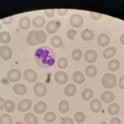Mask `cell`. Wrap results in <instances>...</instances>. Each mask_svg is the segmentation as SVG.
<instances>
[{
  "label": "cell",
  "mask_w": 124,
  "mask_h": 124,
  "mask_svg": "<svg viewBox=\"0 0 124 124\" xmlns=\"http://www.w3.org/2000/svg\"><path fill=\"white\" fill-rule=\"evenodd\" d=\"M34 59L40 67L50 68L55 63V53L49 47L41 46L35 51Z\"/></svg>",
  "instance_id": "6da1fadb"
},
{
  "label": "cell",
  "mask_w": 124,
  "mask_h": 124,
  "mask_svg": "<svg viewBox=\"0 0 124 124\" xmlns=\"http://www.w3.org/2000/svg\"><path fill=\"white\" fill-rule=\"evenodd\" d=\"M67 12H68V10L67 9H58L57 10L58 14L59 15V16H61V17L65 16V15L67 13Z\"/></svg>",
  "instance_id": "b9f144b4"
},
{
  "label": "cell",
  "mask_w": 124,
  "mask_h": 124,
  "mask_svg": "<svg viewBox=\"0 0 124 124\" xmlns=\"http://www.w3.org/2000/svg\"><path fill=\"white\" fill-rule=\"evenodd\" d=\"M50 42L53 47L56 48H61L63 45V40L58 36H53L50 39Z\"/></svg>",
  "instance_id": "83f0119b"
},
{
  "label": "cell",
  "mask_w": 124,
  "mask_h": 124,
  "mask_svg": "<svg viewBox=\"0 0 124 124\" xmlns=\"http://www.w3.org/2000/svg\"><path fill=\"white\" fill-rule=\"evenodd\" d=\"M30 25H31L30 19L27 17H23L22 18H21L19 19V25L20 28H22V30L28 29L30 27Z\"/></svg>",
  "instance_id": "44dd1931"
},
{
  "label": "cell",
  "mask_w": 124,
  "mask_h": 124,
  "mask_svg": "<svg viewBox=\"0 0 124 124\" xmlns=\"http://www.w3.org/2000/svg\"><path fill=\"white\" fill-rule=\"evenodd\" d=\"M33 105V102L30 99H24L21 100L17 105V109L20 112H26L29 111Z\"/></svg>",
  "instance_id": "8992f818"
},
{
  "label": "cell",
  "mask_w": 124,
  "mask_h": 124,
  "mask_svg": "<svg viewBox=\"0 0 124 124\" xmlns=\"http://www.w3.org/2000/svg\"><path fill=\"white\" fill-rule=\"evenodd\" d=\"M7 78L12 83H16L22 78V74L19 69H11L7 74Z\"/></svg>",
  "instance_id": "5b68a950"
},
{
  "label": "cell",
  "mask_w": 124,
  "mask_h": 124,
  "mask_svg": "<svg viewBox=\"0 0 124 124\" xmlns=\"http://www.w3.org/2000/svg\"><path fill=\"white\" fill-rule=\"evenodd\" d=\"M46 108H47V105H46V103L44 101H39L35 104L33 107V110L36 113L39 114H44L46 111Z\"/></svg>",
  "instance_id": "4fadbf2b"
},
{
  "label": "cell",
  "mask_w": 124,
  "mask_h": 124,
  "mask_svg": "<svg viewBox=\"0 0 124 124\" xmlns=\"http://www.w3.org/2000/svg\"><path fill=\"white\" fill-rule=\"evenodd\" d=\"M84 59L86 62H87L89 63H95L98 59V53L93 49L88 50L87 51H86L84 54Z\"/></svg>",
  "instance_id": "7c38bea8"
},
{
  "label": "cell",
  "mask_w": 124,
  "mask_h": 124,
  "mask_svg": "<svg viewBox=\"0 0 124 124\" xmlns=\"http://www.w3.org/2000/svg\"><path fill=\"white\" fill-rule=\"evenodd\" d=\"M120 105L117 103H112L108 107V113L110 115H116L119 113L120 112Z\"/></svg>",
  "instance_id": "484cf974"
},
{
  "label": "cell",
  "mask_w": 124,
  "mask_h": 124,
  "mask_svg": "<svg viewBox=\"0 0 124 124\" xmlns=\"http://www.w3.org/2000/svg\"><path fill=\"white\" fill-rule=\"evenodd\" d=\"M46 40V34L44 30H33L27 37V43L30 46H36L44 43Z\"/></svg>",
  "instance_id": "7a4b0ae2"
},
{
  "label": "cell",
  "mask_w": 124,
  "mask_h": 124,
  "mask_svg": "<svg viewBox=\"0 0 124 124\" xmlns=\"http://www.w3.org/2000/svg\"><path fill=\"white\" fill-rule=\"evenodd\" d=\"M60 27V22L58 21L52 20L49 22L46 25V31L49 34H55Z\"/></svg>",
  "instance_id": "8fae6325"
},
{
  "label": "cell",
  "mask_w": 124,
  "mask_h": 124,
  "mask_svg": "<svg viewBox=\"0 0 124 124\" xmlns=\"http://www.w3.org/2000/svg\"><path fill=\"white\" fill-rule=\"evenodd\" d=\"M76 34H77V31L75 29H69L67 31V37L70 39H74Z\"/></svg>",
  "instance_id": "74e56055"
},
{
  "label": "cell",
  "mask_w": 124,
  "mask_h": 124,
  "mask_svg": "<svg viewBox=\"0 0 124 124\" xmlns=\"http://www.w3.org/2000/svg\"><path fill=\"white\" fill-rule=\"evenodd\" d=\"M98 44L101 47H106L110 42V38L106 34H101L98 36L97 39Z\"/></svg>",
  "instance_id": "2e32d148"
},
{
  "label": "cell",
  "mask_w": 124,
  "mask_h": 124,
  "mask_svg": "<svg viewBox=\"0 0 124 124\" xmlns=\"http://www.w3.org/2000/svg\"><path fill=\"white\" fill-rule=\"evenodd\" d=\"M117 53V49L115 47H108L104 50L103 53V56L105 59L112 58Z\"/></svg>",
  "instance_id": "603a6c76"
},
{
  "label": "cell",
  "mask_w": 124,
  "mask_h": 124,
  "mask_svg": "<svg viewBox=\"0 0 124 124\" xmlns=\"http://www.w3.org/2000/svg\"><path fill=\"white\" fill-rule=\"evenodd\" d=\"M13 120L10 114H3L0 117V123L1 124H12Z\"/></svg>",
  "instance_id": "836d02e7"
},
{
  "label": "cell",
  "mask_w": 124,
  "mask_h": 124,
  "mask_svg": "<svg viewBox=\"0 0 124 124\" xmlns=\"http://www.w3.org/2000/svg\"><path fill=\"white\" fill-rule=\"evenodd\" d=\"M81 38L85 41H90L94 38V32L90 29H85L81 33Z\"/></svg>",
  "instance_id": "cb8c5ba5"
},
{
  "label": "cell",
  "mask_w": 124,
  "mask_h": 124,
  "mask_svg": "<svg viewBox=\"0 0 124 124\" xmlns=\"http://www.w3.org/2000/svg\"><path fill=\"white\" fill-rule=\"evenodd\" d=\"M70 23L71 26L75 28L81 27L84 24V18L81 15L78 13H74L70 18Z\"/></svg>",
  "instance_id": "277c9868"
},
{
  "label": "cell",
  "mask_w": 124,
  "mask_h": 124,
  "mask_svg": "<svg viewBox=\"0 0 124 124\" xmlns=\"http://www.w3.org/2000/svg\"><path fill=\"white\" fill-rule=\"evenodd\" d=\"M13 91L15 93L16 95H24L27 91V88L25 85L24 84H16L14 85V86L13 87Z\"/></svg>",
  "instance_id": "9a60e30c"
},
{
  "label": "cell",
  "mask_w": 124,
  "mask_h": 124,
  "mask_svg": "<svg viewBox=\"0 0 124 124\" xmlns=\"http://www.w3.org/2000/svg\"><path fill=\"white\" fill-rule=\"evenodd\" d=\"M24 120L26 124H38L39 120L33 113H27L24 117Z\"/></svg>",
  "instance_id": "ac0fdd59"
},
{
  "label": "cell",
  "mask_w": 124,
  "mask_h": 124,
  "mask_svg": "<svg viewBox=\"0 0 124 124\" xmlns=\"http://www.w3.org/2000/svg\"><path fill=\"white\" fill-rule=\"evenodd\" d=\"M107 67H108V69L110 71H112V72L116 71L120 68V62L116 59H112L108 63Z\"/></svg>",
  "instance_id": "7402d4cb"
},
{
  "label": "cell",
  "mask_w": 124,
  "mask_h": 124,
  "mask_svg": "<svg viewBox=\"0 0 124 124\" xmlns=\"http://www.w3.org/2000/svg\"><path fill=\"white\" fill-rule=\"evenodd\" d=\"M5 100L2 97H0V111L5 108Z\"/></svg>",
  "instance_id": "bcb514c9"
},
{
  "label": "cell",
  "mask_w": 124,
  "mask_h": 124,
  "mask_svg": "<svg viewBox=\"0 0 124 124\" xmlns=\"http://www.w3.org/2000/svg\"><path fill=\"white\" fill-rule=\"evenodd\" d=\"M46 86L42 83H37L33 86V91L35 95L39 97H42L46 94Z\"/></svg>",
  "instance_id": "52a82bcc"
},
{
  "label": "cell",
  "mask_w": 124,
  "mask_h": 124,
  "mask_svg": "<svg viewBox=\"0 0 124 124\" xmlns=\"http://www.w3.org/2000/svg\"><path fill=\"white\" fill-rule=\"evenodd\" d=\"M93 95H94V93H93V91L89 88H85L82 93H81V98L85 100V101H89L92 99V97H93Z\"/></svg>",
  "instance_id": "d4e9b609"
},
{
  "label": "cell",
  "mask_w": 124,
  "mask_h": 124,
  "mask_svg": "<svg viewBox=\"0 0 124 124\" xmlns=\"http://www.w3.org/2000/svg\"><path fill=\"white\" fill-rule=\"evenodd\" d=\"M77 88L74 84H68L64 88V95L67 97H72L75 95Z\"/></svg>",
  "instance_id": "ffe728a7"
},
{
  "label": "cell",
  "mask_w": 124,
  "mask_h": 124,
  "mask_svg": "<svg viewBox=\"0 0 124 124\" xmlns=\"http://www.w3.org/2000/svg\"><path fill=\"white\" fill-rule=\"evenodd\" d=\"M74 119H75V120L77 123H82L84 122V120L86 119V116H85V114L83 112H78L74 115Z\"/></svg>",
  "instance_id": "d590c367"
},
{
  "label": "cell",
  "mask_w": 124,
  "mask_h": 124,
  "mask_svg": "<svg viewBox=\"0 0 124 124\" xmlns=\"http://www.w3.org/2000/svg\"><path fill=\"white\" fill-rule=\"evenodd\" d=\"M57 66L60 69H65L68 66V60L65 57H61L57 62Z\"/></svg>",
  "instance_id": "e575fe53"
},
{
  "label": "cell",
  "mask_w": 124,
  "mask_h": 124,
  "mask_svg": "<svg viewBox=\"0 0 124 124\" xmlns=\"http://www.w3.org/2000/svg\"><path fill=\"white\" fill-rule=\"evenodd\" d=\"M54 79L57 83L60 85H64L67 83L68 75L64 71H58L54 74Z\"/></svg>",
  "instance_id": "9c48e42d"
},
{
  "label": "cell",
  "mask_w": 124,
  "mask_h": 124,
  "mask_svg": "<svg viewBox=\"0 0 124 124\" xmlns=\"http://www.w3.org/2000/svg\"><path fill=\"white\" fill-rule=\"evenodd\" d=\"M58 110L61 113H67L70 110L69 103L65 100H62L61 101H60L58 104Z\"/></svg>",
  "instance_id": "f1b7e54d"
},
{
  "label": "cell",
  "mask_w": 124,
  "mask_h": 124,
  "mask_svg": "<svg viewBox=\"0 0 124 124\" xmlns=\"http://www.w3.org/2000/svg\"><path fill=\"white\" fill-rule=\"evenodd\" d=\"M61 124H74V120L70 117H64L62 119Z\"/></svg>",
  "instance_id": "60d3db41"
},
{
  "label": "cell",
  "mask_w": 124,
  "mask_h": 124,
  "mask_svg": "<svg viewBox=\"0 0 124 124\" xmlns=\"http://www.w3.org/2000/svg\"><path fill=\"white\" fill-rule=\"evenodd\" d=\"M101 99L102 101H103V103H112L115 99V95L113 92L110 91H106L101 95Z\"/></svg>",
  "instance_id": "e0dca14e"
},
{
  "label": "cell",
  "mask_w": 124,
  "mask_h": 124,
  "mask_svg": "<svg viewBox=\"0 0 124 124\" xmlns=\"http://www.w3.org/2000/svg\"><path fill=\"white\" fill-rule=\"evenodd\" d=\"M44 12L46 17L49 18H51L54 16V14L55 13V9H49V10H45Z\"/></svg>",
  "instance_id": "ab89813d"
},
{
  "label": "cell",
  "mask_w": 124,
  "mask_h": 124,
  "mask_svg": "<svg viewBox=\"0 0 124 124\" xmlns=\"http://www.w3.org/2000/svg\"><path fill=\"white\" fill-rule=\"evenodd\" d=\"M11 40V36L8 31H2L0 33V42L7 44Z\"/></svg>",
  "instance_id": "4dcf8cb0"
},
{
  "label": "cell",
  "mask_w": 124,
  "mask_h": 124,
  "mask_svg": "<svg viewBox=\"0 0 124 124\" xmlns=\"http://www.w3.org/2000/svg\"><path fill=\"white\" fill-rule=\"evenodd\" d=\"M2 25H1V23H0V30H1V29H2Z\"/></svg>",
  "instance_id": "f907efd6"
},
{
  "label": "cell",
  "mask_w": 124,
  "mask_h": 124,
  "mask_svg": "<svg viewBox=\"0 0 124 124\" xmlns=\"http://www.w3.org/2000/svg\"><path fill=\"white\" fill-rule=\"evenodd\" d=\"M44 120L46 122V123H53L55 122V120H56V114L54 112H47L46 114H44Z\"/></svg>",
  "instance_id": "d6a6232c"
},
{
  "label": "cell",
  "mask_w": 124,
  "mask_h": 124,
  "mask_svg": "<svg viewBox=\"0 0 124 124\" xmlns=\"http://www.w3.org/2000/svg\"><path fill=\"white\" fill-rule=\"evenodd\" d=\"M14 124H24L22 122H20V121H17V122H16Z\"/></svg>",
  "instance_id": "c3c4849f"
},
{
  "label": "cell",
  "mask_w": 124,
  "mask_h": 124,
  "mask_svg": "<svg viewBox=\"0 0 124 124\" xmlns=\"http://www.w3.org/2000/svg\"><path fill=\"white\" fill-rule=\"evenodd\" d=\"M72 80L77 84H81L85 81V76L81 71H75L72 74Z\"/></svg>",
  "instance_id": "d6986e66"
},
{
  "label": "cell",
  "mask_w": 124,
  "mask_h": 124,
  "mask_svg": "<svg viewBox=\"0 0 124 124\" xmlns=\"http://www.w3.org/2000/svg\"><path fill=\"white\" fill-rule=\"evenodd\" d=\"M89 15H90L91 18L95 21H98L102 17V14L98 13H94V12H89Z\"/></svg>",
  "instance_id": "f35d334b"
},
{
  "label": "cell",
  "mask_w": 124,
  "mask_h": 124,
  "mask_svg": "<svg viewBox=\"0 0 124 124\" xmlns=\"http://www.w3.org/2000/svg\"><path fill=\"white\" fill-rule=\"evenodd\" d=\"M13 51L12 49L7 45H3L0 47V57L4 60H9L12 58Z\"/></svg>",
  "instance_id": "ba28073f"
},
{
  "label": "cell",
  "mask_w": 124,
  "mask_h": 124,
  "mask_svg": "<svg viewBox=\"0 0 124 124\" xmlns=\"http://www.w3.org/2000/svg\"><path fill=\"white\" fill-rule=\"evenodd\" d=\"M0 64H1V61H0Z\"/></svg>",
  "instance_id": "816d5d0a"
},
{
  "label": "cell",
  "mask_w": 124,
  "mask_h": 124,
  "mask_svg": "<svg viewBox=\"0 0 124 124\" xmlns=\"http://www.w3.org/2000/svg\"><path fill=\"white\" fill-rule=\"evenodd\" d=\"M120 40L121 44L124 45V33L121 35V37H120Z\"/></svg>",
  "instance_id": "7dc6e473"
},
{
  "label": "cell",
  "mask_w": 124,
  "mask_h": 124,
  "mask_svg": "<svg viewBox=\"0 0 124 124\" xmlns=\"http://www.w3.org/2000/svg\"><path fill=\"white\" fill-rule=\"evenodd\" d=\"M101 84L105 88H113L116 86L117 84V77L113 74L107 73L103 76L101 79Z\"/></svg>",
  "instance_id": "3957f363"
},
{
  "label": "cell",
  "mask_w": 124,
  "mask_h": 124,
  "mask_svg": "<svg viewBox=\"0 0 124 124\" xmlns=\"http://www.w3.org/2000/svg\"><path fill=\"white\" fill-rule=\"evenodd\" d=\"M72 57L75 61H78L82 57V51L80 49H74L72 52Z\"/></svg>",
  "instance_id": "8d00e7d4"
},
{
  "label": "cell",
  "mask_w": 124,
  "mask_h": 124,
  "mask_svg": "<svg viewBox=\"0 0 124 124\" xmlns=\"http://www.w3.org/2000/svg\"><path fill=\"white\" fill-rule=\"evenodd\" d=\"M100 124H108L107 123H106V122H102V123H101Z\"/></svg>",
  "instance_id": "681fc988"
},
{
  "label": "cell",
  "mask_w": 124,
  "mask_h": 124,
  "mask_svg": "<svg viewBox=\"0 0 124 124\" xmlns=\"http://www.w3.org/2000/svg\"><path fill=\"white\" fill-rule=\"evenodd\" d=\"M89 108L92 112L98 113L99 112L102 108V103L98 99H93L90 103Z\"/></svg>",
  "instance_id": "5bb4252c"
},
{
  "label": "cell",
  "mask_w": 124,
  "mask_h": 124,
  "mask_svg": "<svg viewBox=\"0 0 124 124\" xmlns=\"http://www.w3.org/2000/svg\"><path fill=\"white\" fill-rule=\"evenodd\" d=\"M85 73L89 77H94L97 75L98 70L94 66H88L85 68Z\"/></svg>",
  "instance_id": "f546056e"
},
{
  "label": "cell",
  "mask_w": 124,
  "mask_h": 124,
  "mask_svg": "<svg viewBox=\"0 0 124 124\" xmlns=\"http://www.w3.org/2000/svg\"><path fill=\"white\" fill-rule=\"evenodd\" d=\"M110 124H121V120H120V118L115 117H113L111 120Z\"/></svg>",
  "instance_id": "ee69618b"
},
{
  "label": "cell",
  "mask_w": 124,
  "mask_h": 124,
  "mask_svg": "<svg viewBox=\"0 0 124 124\" xmlns=\"http://www.w3.org/2000/svg\"><path fill=\"white\" fill-rule=\"evenodd\" d=\"M24 78L30 82V83H34L38 79V74L33 69H27L24 72Z\"/></svg>",
  "instance_id": "30bf717a"
},
{
  "label": "cell",
  "mask_w": 124,
  "mask_h": 124,
  "mask_svg": "<svg viewBox=\"0 0 124 124\" xmlns=\"http://www.w3.org/2000/svg\"><path fill=\"white\" fill-rule=\"evenodd\" d=\"M119 86L121 89H124V75H123L119 80Z\"/></svg>",
  "instance_id": "f6af8a7d"
},
{
  "label": "cell",
  "mask_w": 124,
  "mask_h": 124,
  "mask_svg": "<svg viewBox=\"0 0 124 124\" xmlns=\"http://www.w3.org/2000/svg\"><path fill=\"white\" fill-rule=\"evenodd\" d=\"M13 17H7V18L2 19V22L5 25H9L13 22Z\"/></svg>",
  "instance_id": "7bdbcfd3"
},
{
  "label": "cell",
  "mask_w": 124,
  "mask_h": 124,
  "mask_svg": "<svg viewBox=\"0 0 124 124\" xmlns=\"http://www.w3.org/2000/svg\"><path fill=\"white\" fill-rule=\"evenodd\" d=\"M46 20L44 19V17H43L42 16H38L36 17L33 19V25L36 28H41L45 25Z\"/></svg>",
  "instance_id": "4316f807"
},
{
  "label": "cell",
  "mask_w": 124,
  "mask_h": 124,
  "mask_svg": "<svg viewBox=\"0 0 124 124\" xmlns=\"http://www.w3.org/2000/svg\"><path fill=\"white\" fill-rule=\"evenodd\" d=\"M15 103L13 100H8L5 101V109L7 112L11 113L15 110Z\"/></svg>",
  "instance_id": "1f68e13d"
}]
</instances>
